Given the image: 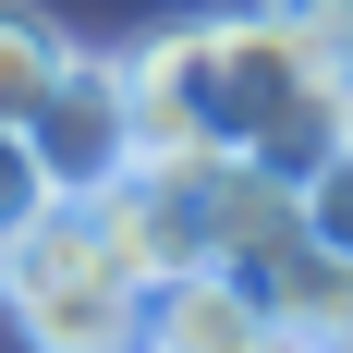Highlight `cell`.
<instances>
[{
  "instance_id": "cell-1",
  "label": "cell",
  "mask_w": 353,
  "mask_h": 353,
  "mask_svg": "<svg viewBox=\"0 0 353 353\" xmlns=\"http://www.w3.org/2000/svg\"><path fill=\"white\" fill-rule=\"evenodd\" d=\"M122 73H134L146 159H159V146H232V159H256V171L305 183L329 146L353 134V98L305 61V49H292V25L268 12V0L183 12V25L134 37V49H122Z\"/></svg>"
},
{
  "instance_id": "cell-2",
  "label": "cell",
  "mask_w": 353,
  "mask_h": 353,
  "mask_svg": "<svg viewBox=\"0 0 353 353\" xmlns=\"http://www.w3.org/2000/svg\"><path fill=\"white\" fill-rule=\"evenodd\" d=\"M0 317L25 329V353H134L146 268L110 232V208L49 195L25 232H0Z\"/></svg>"
},
{
  "instance_id": "cell-3",
  "label": "cell",
  "mask_w": 353,
  "mask_h": 353,
  "mask_svg": "<svg viewBox=\"0 0 353 353\" xmlns=\"http://www.w3.org/2000/svg\"><path fill=\"white\" fill-rule=\"evenodd\" d=\"M98 208L134 244L146 281H183V268H244V244L292 208V183L256 171V159H232V146H159V159H134V171L110 183Z\"/></svg>"
},
{
  "instance_id": "cell-4",
  "label": "cell",
  "mask_w": 353,
  "mask_h": 353,
  "mask_svg": "<svg viewBox=\"0 0 353 353\" xmlns=\"http://www.w3.org/2000/svg\"><path fill=\"white\" fill-rule=\"evenodd\" d=\"M25 146H37V183H49V195L98 208L110 183L146 159V122H134V73H122V49H73V61H61V85L37 98Z\"/></svg>"
},
{
  "instance_id": "cell-5",
  "label": "cell",
  "mask_w": 353,
  "mask_h": 353,
  "mask_svg": "<svg viewBox=\"0 0 353 353\" xmlns=\"http://www.w3.org/2000/svg\"><path fill=\"white\" fill-rule=\"evenodd\" d=\"M232 281H244L292 341H353V256L317 244V232H305V208L268 219V232L244 244V268H232Z\"/></svg>"
},
{
  "instance_id": "cell-6",
  "label": "cell",
  "mask_w": 353,
  "mask_h": 353,
  "mask_svg": "<svg viewBox=\"0 0 353 353\" xmlns=\"http://www.w3.org/2000/svg\"><path fill=\"white\" fill-rule=\"evenodd\" d=\"M134 353H305V341H292L232 268H183V281H146Z\"/></svg>"
},
{
  "instance_id": "cell-7",
  "label": "cell",
  "mask_w": 353,
  "mask_h": 353,
  "mask_svg": "<svg viewBox=\"0 0 353 353\" xmlns=\"http://www.w3.org/2000/svg\"><path fill=\"white\" fill-rule=\"evenodd\" d=\"M61 61H73V37L37 12V0H0V134H25L37 122V98L61 85Z\"/></svg>"
},
{
  "instance_id": "cell-8",
  "label": "cell",
  "mask_w": 353,
  "mask_h": 353,
  "mask_svg": "<svg viewBox=\"0 0 353 353\" xmlns=\"http://www.w3.org/2000/svg\"><path fill=\"white\" fill-rule=\"evenodd\" d=\"M268 12H281V25H292V49H305V61H317L329 85L353 98V0H268Z\"/></svg>"
},
{
  "instance_id": "cell-9",
  "label": "cell",
  "mask_w": 353,
  "mask_h": 353,
  "mask_svg": "<svg viewBox=\"0 0 353 353\" xmlns=\"http://www.w3.org/2000/svg\"><path fill=\"white\" fill-rule=\"evenodd\" d=\"M37 208H49V183H37V146H25V134H0V232H25Z\"/></svg>"
},
{
  "instance_id": "cell-10",
  "label": "cell",
  "mask_w": 353,
  "mask_h": 353,
  "mask_svg": "<svg viewBox=\"0 0 353 353\" xmlns=\"http://www.w3.org/2000/svg\"><path fill=\"white\" fill-rule=\"evenodd\" d=\"M305 353H353V341H305Z\"/></svg>"
}]
</instances>
